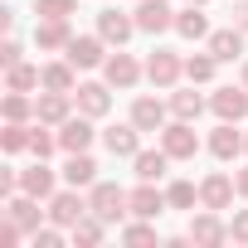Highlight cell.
Returning a JSON list of instances; mask_svg holds the SVG:
<instances>
[{
	"label": "cell",
	"mask_w": 248,
	"mask_h": 248,
	"mask_svg": "<svg viewBox=\"0 0 248 248\" xmlns=\"http://www.w3.org/2000/svg\"><path fill=\"white\" fill-rule=\"evenodd\" d=\"M93 214L97 219H107V224H117L122 214H132V195L122 190V185H112V180H102V185H93Z\"/></svg>",
	"instance_id": "cell-1"
},
{
	"label": "cell",
	"mask_w": 248,
	"mask_h": 248,
	"mask_svg": "<svg viewBox=\"0 0 248 248\" xmlns=\"http://www.w3.org/2000/svg\"><path fill=\"white\" fill-rule=\"evenodd\" d=\"M161 146L170 151V161H195V151H200V137H195V127L190 122H170V127H161Z\"/></svg>",
	"instance_id": "cell-2"
},
{
	"label": "cell",
	"mask_w": 248,
	"mask_h": 248,
	"mask_svg": "<svg viewBox=\"0 0 248 248\" xmlns=\"http://www.w3.org/2000/svg\"><path fill=\"white\" fill-rule=\"evenodd\" d=\"M88 209H93V204H83L73 185H68L63 195H49V219H54V224H63V229H73V224H78Z\"/></svg>",
	"instance_id": "cell-3"
},
{
	"label": "cell",
	"mask_w": 248,
	"mask_h": 248,
	"mask_svg": "<svg viewBox=\"0 0 248 248\" xmlns=\"http://www.w3.org/2000/svg\"><path fill=\"white\" fill-rule=\"evenodd\" d=\"M185 73V63L170 54V49H156L151 59H146V78L156 83V88H175V78Z\"/></svg>",
	"instance_id": "cell-4"
},
{
	"label": "cell",
	"mask_w": 248,
	"mask_h": 248,
	"mask_svg": "<svg viewBox=\"0 0 248 248\" xmlns=\"http://www.w3.org/2000/svg\"><path fill=\"white\" fill-rule=\"evenodd\" d=\"M233 190H238V185L214 170V175L200 180V204H204V209H229V204H233Z\"/></svg>",
	"instance_id": "cell-5"
},
{
	"label": "cell",
	"mask_w": 248,
	"mask_h": 248,
	"mask_svg": "<svg viewBox=\"0 0 248 248\" xmlns=\"http://www.w3.org/2000/svg\"><path fill=\"white\" fill-rule=\"evenodd\" d=\"M170 25H175V10L166 5V0H141V5H137V30L161 34V30H170Z\"/></svg>",
	"instance_id": "cell-6"
},
{
	"label": "cell",
	"mask_w": 248,
	"mask_h": 248,
	"mask_svg": "<svg viewBox=\"0 0 248 248\" xmlns=\"http://www.w3.org/2000/svg\"><path fill=\"white\" fill-rule=\"evenodd\" d=\"M102 44H107L102 34H97V39H93V34L68 39V63H73V68H97V63H107V59H102Z\"/></svg>",
	"instance_id": "cell-7"
},
{
	"label": "cell",
	"mask_w": 248,
	"mask_h": 248,
	"mask_svg": "<svg viewBox=\"0 0 248 248\" xmlns=\"http://www.w3.org/2000/svg\"><path fill=\"white\" fill-rule=\"evenodd\" d=\"M190 238H195V243H204V248H214V243H224V238H229V224H219V209H204V214H195V219H190Z\"/></svg>",
	"instance_id": "cell-8"
},
{
	"label": "cell",
	"mask_w": 248,
	"mask_h": 248,
	"mask_svg": "<svg viewBox=\"0 0 248 248\" xmlns=\"http://www.w3.org/2000/svg\"><path fill=\"white\" fill-rule=\"evenodd\" d=\"M59 146H63V151H88V146H93V117H83V112L68 117L63 127H59Z\"/></svg>",
	"instance_id": "cell-9"
},
{
	"label": "cell",
	"mask_w": 248,
	"mask_h": 248,
	"mask_svg": "<svg viewBox=\"0 0 248 248\" xmlns=\"http://www.w3.org/2000/svg\"><path fill=\"white\" fill-rule=\"evenodd\" d=\"M166 204L170 200H166V190H156V180H141V190H132V214L137 219H156Z\"/></svg>",
	"instance_id": "cell-10"
},
{
	"label": "cell",
	"mask_w": 248,
	"mask_h": 248,
	"mask_svg": "<svg viewBox=\"0 0 248 248\" xmlns=\"http://www.w3.org/2000/svg\"><path fill=\"white\" fill-rule=\"evenodd\" d=\"M214 112H219V122H243L248 117V88H219Z\"/></svg>",
	"instance_id": "cell-11"
},
{
	"label": "cell",
	"mask_w": 248,
	"mask_h": 248,
	"mask_svg": "<svg viewBox=\"0 0 248 248\" xmlns=\"http://www.w3.org/2000/svg\"><path fill=\"white\" fill-rule=\"evenodd\" d=\"M97 34H102L107 44H127V39L137 34V20H127L122 10H102V15H97Z\"/></svg>",
	"instance_id": "cell-12"
},
{
	"label": "cell",
	"mask_w": 248,
	"mask_h": 248,
	"mask_svg": "<svg viewBox=\"0 0 248 248\" xmlns=\"http://www.w3.org/2000/svg\"><path fill=\"white\" fill-rule=\"evenodd\" d=\"M78 112L83 117H107V107H112V93L102 88V83H78Z\"/></svg>",
	"instance_id": "cell-13"
},
{
	"label": "cell",
	"mask_w": 248,
	"mask_h": 248,
	"mask_svg": "<svg viewBox=\"0 0 248 248\" xmlns=\"http://www.w3.org/2000/svg\"><path fill=\"white\" fill-rule=\"evenodd\" d=\"M20 190H25V195H34V200H49V195H54V170L34 156V166H30V170H20Z\"/></svg>",
	"instance_id": "cell-14"
},
{
	"label": "cell",
	"mask_w": 248,
	"mask_h": 248,
	"mask_svg": "<svg viewBox=\"0 0 248 248\" xmlns=\"http://www.w3.org/2000/svg\"><path fill=\"white\" fill-rule=\"evenodd\" d=\"M102 73H107L112 88H137V78H141V68H137L132 54H112V59L102 63Z\"/></svg>",
	"instance_id": "cell-15"
},
{
	"label": "cell",
	"mask_w": 248,
	"mask_h": 248,
	"mask_svg": "<svg viewBox=\"0 0 248 248\" xmlns=\"http://www.w3.org/2000/svg\"><path fill=\"white\" fill-rule=\"evenodd\" d=\"M102 141H107L112 156H137L141 151V127H137V122H132V127H107Z\"/></svg>",
	"instance_id": "cell-16"
},
{
	"label": "cell",
	"mask_w": 248,
	"mask_h": 248,
	"mask_svg": "<svg viewBox=\"0 0 248 248\" xmlns=\"http://www.w3.org/2000/svg\"><path fill=\"white\" fill-rule=\"evenodd\" d=\"M68 97L73 93H44L34 102V117L44 122V127H63V122H68Z\"/></svg>",
	"instance_id": "cell-17"
},
{
	"label": "cell",
	"mask_w": 248,
	"mask_h": 248,
	"mask_svg": "<svg viewBox=\"0 0 248 248\" xmlns=\"http://www.w3.org/2000/svg\"><path fill=\"white\" fill-rule=\"evenodd\" d=\"M209 54H214L219 63L238 59V54H243V30H238V25H229V30H214V34H209Z\"/></svg>",
	"instance_id": "cell-18"
},
{
	"label": "cell",
	"mask_w": 248,
	"mask_h": 248,
	"mask_svg": "<svg viewBox=\"0 0 248 248\" xmlns=\"http://www.w3.org/2000/svg\"><path fill=\"white\" fill-rule=\"evenodd\" d=\"M34 204H39L34 195H10V200H5V219H15L25 233H34V229H39V209H34Z\"/></svg>",
	"instance_id": "cell-19"
},
{
	"label": "cell",
	"mask_w": 248,
	"mask_h": 248,
	"mask_svg": "<svg viewBox=\"0 0 248 248\" xmlns=\"http://www.w3.org/2000/svg\"><path fill=\"white\" fill-rule=\"evenodd\" d=\"M132 122L141 132H161L166 127V102H156V97H137L132 102Z\"/></svg>",
	"instance_id": "cell-20"
},
{
	"label": "cell",
	"mask_w": 248,
	"mask_h": 248,
	"mask_svg": "<svg viewBox=\"0 0 248 248\" xmlns=\"http://www.w3.org/2000/svg\"><path fill=\"white\" fill-rule=\"evenodd\" d=\"M63 180L78 190V185H93L97 180V161L88 151H68V166H63Z\"/></svg>",
	"instance_id": "cell-21"
},
{
	"label": "cell",
	"mask_w": 248,
	"mask_h": 248,
	"mask_svg": "<svg viewBox=\"0 0 248 248\" xmlns=\"http://www.w3.org/2000/svg\"><path fill=\"white\" fill-rule=\"evenodd\" d=\"M209 151H214L219 161H233V156L243 151V137L233 132V122H219V127H214V137H209Z\"/></svg>",
	"instance_id": "cell-22"
},
{
	"label": "cell",
	"mask_w": 248,
	"mask_h": 248,
	"mask_svg": "<svg viewBox=\"0 0 248 248\" xmlns=\"http://www.w3.org/2000/svg\"><path fill=\"white\" fill-rule=\"evenodd\" d=\"M68 20H39L34 25V44L39 49H68Z\"/></svg>",
	"instance_id": "cell-23"
},
{
	"label": "cell",
	"mask_w": 248,
	"mask_h": 248,
	"mask_svg": "<svg viewBox=\"0 0 248 248\" xmlns=\"http://www.w3.org/2000/svg\"><path fill=\"white\" fill-rule=\"evenodd\" d=\"M132 161H137V175H141V180H161L166 166H170V151H166V146H161V151H137Z\"/></svg>",
	"instance_id": "cell-24"
},
{
	"label": "cell",
	"mask_w": 248,
	"mask_h": 248,
	"mask_svg": "<svg viewBox=\"0 0 248 248\" xmlns=\"http://www.w3.org/2000/svg\"><path fill=\"white\" fill-rule=\"evenodd\" d=\"M5 83H10V93H30V88H39V83H44V68L10 63V68H5Z\"/></svg>",
	"instance_id": "cell-25"
},
{
	"label": "cell",
	"mask_w": 248,
	"mask_h": 248,
	"mask_svg": "<svg viewBox=\"0 0 248 248\" xmlns=\"http://www.w3.org/2000/svg\"><path fill=\"white\" fill-rule=\"evenodd\" d=\"M175 30H180L185 39H209V20L200 15V5H190L185 15H175Z\"/></svg>",
	"instance_id": "cell-26"
},
{
	"label": "cell",
	"mask_w": 248,
	"mask_h": 248,
	"mask_svg": "<svg viewBox=\"0 0 248 248\" xmlns=\"http://www.w3.org/2000/svg\"><path fill=\"white\" fill-rule=\"evenodd\" d=\"M214 63H219L214 54H190V59H185V78H190V83H209V78H214Z\"/></svg>",
	"instance_id": "cell-27"
},
{
	"label": "cell",
	"mask_w": 248,
	"mask_h": 248,
	"mask_svg": "<svg viewBox=\"0 0 248 248\" xmlns=\"http://www.w3.org/2000/svg\"><path fill=\"white\" fill-rule=\"evenodd\" d=\"M44 88L49 93H73V63H49L44 68Z\"/></svg>",
	"instance_id": "cell-28"
},
{
	"label": "cell",
	"mask_w": 248,
	"mask_h": 248,
	"mask_svg": "<svg viewBox=\"0 0 248 248\" xmlns=\"http://www.w3.org/2000/svg\"><path fill=\"white\" fill-rule=\"evenodd\" d=\"M170 112H175L180 122H195V117L204 112V102H200V93L190 88V93H175V97H170Z\"/></svg>",
	"instance_id": "cell-29"
},
{
	"label": "cell",
	"mask_w": 248,
	"mask_h": 248,
	"mask_svg": "<svg viewBox=\"0 0 248 248\" xmlns=\"http://www.w3.org/2000/svg\"><path fill=\"white\" fill-rule=\"evenodd\" d=\"M102 224H107V219H97V214L88 209V214L73 224V243H102Z\"/></svg>",
	"instance_id": "cell-30"
},
{
	"label": "cell",
	"mask_w": 248,
	"mask_h": 248,
	"mask_svg": "<svg viewBox=\"0 0 248 248\" xmlns=\"http://www.w3.org/2000/svg\"><path fill=\"white\" fill-rule=\"evenodd\" d=\"M30 137H34V132L25 127V122H10V127L0 132V146H5V151L15 156V151H25V146H30Z\"/></svg>",
	"instance_id": "cell-31"
},
{
	"label": "cell",
	"mask_w": 248,
	"mask_h": 248,
	"mask_svg": "<svg viewBox=\"0 0 248 248\" xmlns=\"http://www.w3.org/2000/svg\"><path fill=\"white\" fill-rule=\"evenodd\" d=\"M166 200H170V209H195V200H200V190H195L190 180H175V185L166 190Z\"/></svg>",
	"instance_id": "cell-32"
},
{
	"label": "cell",
	"mask_w": 248,
	"mask_h": 248,
	"mask_svg": "<svg viewBox=\"0 0 248 248\" xmlns=\"http://www.w3.org/2000/svg\"><path fill=\"white\" fill-rule=\"evenodd\" d=\"M30 151H34L39 161H49V156L59 151V137H49V132H44V122H39V127H34V137H30Z\"/></svg>",
	"instance_id": "cell-33"
},
{
	"label": "cell",
	"mask_w": 248,
	"mask_h": 248,
	"mask_svg": "<svg viewBox=\"0 0 248 248\" xmlns=\"http://www.w3.org/2000/svg\"><path fill=\"white\" fill-rule=\"evenodd\" d=\"M73 5H78V0H39V20H68L73 15Z\"/></svg>",
	"instance_id": "cell-34"
},
{
	"label": "cell",
	"mask_w": 248,
	"mask_h": 248,
	"mask_svg": "<svg viewBox=\"0 0 248 248\" xmlns=\"http://www.w3.org/2000/svg\"><path fill=\"white\" fill-rule=\"evenodd\" d=\"M25 117H30V97L25 93H10L5 97V122H25Z\"/></svg>",
	"instance_id": "cell-35"
},
{
	"label": "cell",
	"mask_w": 248,
	"mask_h": 248,
	"mask_svg": "<svg viewBox=\"0 0 248 248\" xmlns=\"http://www.w3.org/2000/svg\"><path fill=\"white\" fill-rule=\"evenodd\" d=\"M30 238H34V248H59V243H63V224H49V229H34Z\"/></svg>",
	"instance_id": "cell-36"
},
{
	"label": "cell",
	"mask_w": 248,
	"mask_h": 248,
	"mask_svg": "<svg viewBox=\"0 0 248 248\" xmlns=\"http://www.w3.org/2000/svg\"><path fill=\"white\" fill-rule=\"evenodd\" d=\"M122 238H127V243H156V229H151V224H127Z\"/></svg>",
	"instance_id": "cell-37"
},
{
	"label": "cell",
	"mask_w": 248,
	"mask_h": 248,
	"mask_svg": "<svg viewBox=\"0 0 248 248\" xmlns=\"http://www.w3.org/2000/svg\"><path fill=\"white\" fill-rule=\"evenodd\" d=\"M229 238H233V243H248V209H238V214H233V224H229Z\"/></svg>",
	"instance_id": "cell-38"
},
{
	"label": "cell",
	"mask_w": 248,
	"mask_h": 248,
	"mask_svg": "<svg viewBox=\"0 0 248 248\" xmlns=\"http://www.w3.org/2000/svg\"><path fill=\"white\" fill-rule=\"evenodd\" d=\"M0 63H5V68H10V63H20V44H15V39L0 49Z\"/></svg>",
	"instance_id": "cell-39"
},
{
	"label": "cell",
	"mask_w": 248,
	"mask_h": 248,
	"mask_svg": "<svg viewBox=\"0 0 248 248\" xmlns=\"http://www.w3.org/2000/svg\"><path fill=\"white\" fill-rule=\"evenodd\" d=\"M233 25L248 34V0H238V5H233Z\"/></svg>",
	"instance_id": "cell-40"
},
{
	"label": "cell",
	"mask_w": 248,
	"mask_h": 248,
	"mask_svg": "<svg viewBox=\"0 0 248 248\" xmlns=\"http://www.w3.org/2000/svg\"><path fill=\"white\" fill-rule=\"evenodd\" d=\"M233 185H238V195H243V200H248V166H243V170H238V180H233Z\"/></svg>",
	"instance_id": "cell-41"
},
{
	"label": "cell",
	"mask_w": 248,
	"mask_h": 248,
	"mask_svg": "<svg viewBox=\"0 0 248 248\" xmlns=\"http://www.w3.org/2000/svg\"><path fill=\"white\" fill-rule=\"evenodd\" d=\"M243 88H248V63H243Z\"/></svg>",
	"instance_id": "cell-42"
},
{
	"label": "cell",
	"mask_w": 248,
	"mask_h": 248,
	"mask_svg": "<svg viewBox=\"0 0 248 248\" xmlns=\"http://www.w3.org/2000/svg\"><path fill=\"white\" fill-rule=\"evenodd\" d=\"M190 5H209V0H190Z\"/></svg>",
	"instance_id": "cell-43"
},
{
	"label": "cell",
	"mask_w": 248,
	"mask_h": 248,
	"mask_svg": "<svg viewBox=\"0 0 248 248\" xmlns=\"http://www.w3.org/2000/svg\"><path fill=\"white\" fill-rule=\"evenodd\" d=\"M243 151H248V137H243Z\"/></svg>",
	"instance_id": "cell-44"
}]
</instances>
